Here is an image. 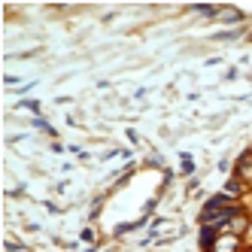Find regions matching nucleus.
I'll return each instance as SVG.
<instances>
[{
	"label": "nucleus",
	"mask_w": 252,
	"mask_h": 252,
	"mask_svg": "<svg viewBox=\"0 0 252 252\" xmlns=\"http://www.w3.org/2000/svg\"><path fill=\"white\" fill-rule=\"evenodd\" d=\"M249 152H252V146H249Z\"/></svg>",
	"instance_id": "obj_16"
},
{
	"label": "nucleus",
	"mask_w": 252,
	"mask_h": 252,
	"mask_svg": "<svg viewBox=\"0 0 252 252\" xmlns=\"http://www.w3.org/2000/svg\"><path fill=\"white\" fill-rule=\"evenodd\" d=\"M234 176H237L240 183H246V186L252 189V152H249V149L240 152L237 161H234Z\"/></svg>",
	"instance_id": "obj_4"
},
{
	"label": "nucleus",
	"mask_w": 252,
	"mask_h": 252,
	"mask_svg": "<svg viewBox=\"0 0 252 252\" xmlns=\"http://www.w3.org/2000/svg\"><path fill=\"white\" fill-rule=\"evenodd\" d=\"M243 243H246V240L240 237V234H234V231H219L213 252H243Z\"/></svg>",
	"instance_id": "obj_3"
},
{
	"label": "nucleus",
	"mask_w": 252,
	"mask_h": 252,
	"mask_svg": "<svg viewBox=\"0 0 252 252\" xmlns=\"http://www.w3.org/2000/svg\"><path fill=\"white\" fill-rule=\"evenodd\" d=\"M228 204H240V201H234L231 194H225V191H219V194H213V197H207V201L201 204V213H197V225H207V219L216 213V210H222V207H228Z\"/></svg>",
	"instance_id": "obj_1"
},
{
	"label": "nucleus",
	"mask_w": 252,
	"mask_h": 252,
	"mask_svg": "<svg viewBox=\"0 0 252 252\" xmlns=\"http://www.w3.org/2000/svg\"><path fill=\"white\" fill-rule=\"evenodd\" d=\"M222 191H225V194H231L234 201H240V197L249 191V186H246V183H240L237 176H228V183H225V189H222Z\"/></svg>",
	"instance_id": "obj_7"
},
{
	"label": "nucleus",
	"mask_w": 252,
	"mask_h": 252,
	"mask_svg": "<svg viewBox=\"0 0 252 252\" xmlns=\"http://www.w3.org/2000/svg\"><path fill=\"white\" fill-rule=\"evenodd\" d=\"M216 237H219V231L213 225H197V252H213Z\"/></svg>",
	"instance_id": "obj_5"
},
{
	"label": "nucleus",
	"mask_w": 252,
	"mask_h": 252,
	"mask_svg": "<svg viewBox=\"0 0 252 252\" xmlns=\"http://www.w3.org/2000/svg\"><path fill=\"white\" fill-rule=\"evenodd\" d=\"M33 125H37V128H43L46 134H52V137H55V128H52V125H49L46 119H33Z\"/></svg>",
	"instance_id": "obj_12"
},
{
	"label": "nucleus",
	"mask_w": 252,
	"mask_h": 252,
	"mask_svg": "<svg viewBox=\"0 0 252 252\" xmlns=\"http://www.w3.org/2000/svg\"><path fill=\"white\" fill-rule=\"evenodd\" d=\"M19 110H31V113H40V100H19Z\"/></svg>",
	"instance_id": "obj_11"
},
{
	"label": "nucleus",
	"mask_w": 252,
	"mask_h": 252,
	"mask_svg": "<svg viewBox=\"0 0 252 252\" xmlns=\"http://www.w3.org/2000/svg\"><path fill=\"white\" fill-rule=\"evenodd\" d=\"M143 225H146V219H143V216H140V219H134V222H125V225L116 228V237H122V234H131V231H137V228H143Z\"/></svg>",
	"instance_id": "obj_10"
},
{
	"label": "nucleus",
	"mask_w": 252,
	"mask_h": 252,
	"mask_svg": "<svg viewBox=\"0 0 252 252\" xmlns=\"http://www.w3.org/2000/svg\"><path fill=\"white\" fill-rule=\"evenodd\" d=\"M249 228H252V216H249L246 210H240V213H237V219L231 222V228H228V231H234V234H240V237L246 240V234H249Z\"/></svg>",
	"instance_id": "obj_6"
},
{
	"label": "nucleus",
	"mask_w": 252,
	"mask_h": 252,
	"mask_svg": "<svg viewBox=\"0 0 252 252\" xmlns=\"http://www.w3.org/2000/svg\"><path fill=\"white\" fill-rule=\"evenodd\" d=\"M216 19H222V22H243V12L234 9V6H219V15H216Z\"/></svg>",
	"instance_id": "obj_8"
},
{
	"label": "nucleus",
	"mask_w": 252,
	"mask_h": 252,
	"mask_svg": "<svg viewBox=\"0 0 252 252\" xmlns=\"http://www.w3.org/2000/svg\"><path fill=\"white\" fill-rule=\"evenodd\" d=\"M240 210H243L240 204H228V207H222V210H216L210 219H207V225H213L216 231H228L231 222L237 219V213H240Z\"/></svg>",
	"instance_id": "obj_2"
},
{
	"label": "nucleus",
	"mask_w": 252,
	"mask_h": 252,
	"mask_svg": "<svg viewBox=\"0 0 252 252\" xmlns=\"http://www.w3.org/2000/svg\"><path fill=\"white\" fill-rule=\"evenodd\" d=\"M240 31H225V33H216V40H234Z\"/></svg>",
	"instance_id": "obj_15"
},
{
	"label": "nucleus",
	"mask_w": 252,
	"mask_h": 252,
	"mask_svg": "<svg viewBox=\"0 0 252 252\" xmlns=\"http://www.w3.org/2000/svg\"><path fill=\"white\" fill-rule=\"evenodd\" d=\"M183 173H186V176L194 173V161H191V155H183Z\"/></svg>",
	"instance_id": "obj_13"
},
{
	"label": "nucleus",
	"mask_w": 252,
	"mask_h": 252,
	"mask_svg": "<svg viewBox=\"0 0 252 252\" xmlns=\"http://www.w3.org/2000/svg\"><path fill=\"white\" fill-rule=\"evenodd\" d=\"M82 240H85V243H88V240L94 243V240H97V234H94V228H85V231H82Z\"/></svg>",
	"instance_id": "obj_14"
},
{
	"label": "nucleus",
	"mask_w": 252,
	"mask_h": 252,
	"mask_svg": "<svg viewBox=\"0 0 252 252\" xmlns=\"http://www.w3.org/2000/svg\"><path fill=\"white\" fill-rule=\"evenodd\" d=\"M189 12H197V15H207V19H216L219 15V6H207V3H191Z\"/></svg>",
	"instance_id": "obj_9"
}]
</instances>
